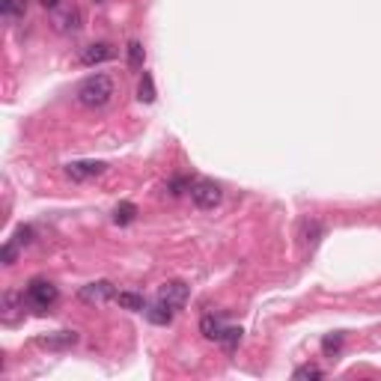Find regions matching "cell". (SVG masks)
Returning <instances> with one entry per match:
<instances>
[{
  "instance_id": "obj_1",
  "label": "cell",
  "mask_w": 381,
  "mask_h": 381,
  "mask_svg": "<svg viewBox=\"0 0 381 381\" xmlns=\"http://www.w3.org/2000/svg\"><path fill=\"white\" fill-rule=\"evenodd\" d=\"M113 93H117L113 80H110L108 75L98 72V75H90V78L80 80L78 90H75V98H78V105H80V108L98 110V108H108V105H110Z\"/></svg>"
},
{
  "instance_id": "obj_2",
  "label": "cell",
  "mask_w": 381,
  "mask_h": 381,
  "mask_svg": "<svg viewBox=\"0 0 381 381\" xmlns=\"http://www.w3.org/2000/svg\"><path fill=\"white\" fill-rule=\"evenodd\" d=\"M24 298H27V307L39 310V313H48V310H51V307L57 304L60 289L51 283V280H42V277H36V280H30V286H27Z\"/></svg>"
},
{
  "instance_id": "obj_3",
  "label": "cell",
  "mask_w": 381,
  "mask_h": 381,
  "mask_svg": "<svg viewBox=\"0 0 381 381\" xmlns=\"http://www.w3.org/2000/svg\"><path fill=\"white\" fill-rule=\"evenodd\" d=\"M191 200H194L197 209L209 212V209H218L221 206L224 191H221V185H214V182L200 179V182H194V185H191Z\"/></svg>"
},
{
  "instance_id": "obj_4",
  "label": "cell",
  "mask_w": 381,
  "mask_h": 381,
  "mask_svg": "<svg viewBox=\"0 0 381 381\" xmlns=\"http://www.w3.org/2000/svg\"><path fill=\"white\" fill-rule=\"evenodd\" d=\"M51 24L60 33H78L80 27H84V15H80V9L72 4V0H66L63 6H57L51 12Z\"/></svg>"
},
{
  "instance_id": "obj_5",
  "label": "cell",
  "mask_w": 381,
  "mask_h": 381,
  "mask_svg": "<svg viewBox=\"0 0 381 381\" xmlns=\"http://www.w3.org/2000/svg\"><path fill=\"white\" fill-rule=\"evenodd\" d=\"M188 295H191L188 283H182V280H167V283L158 289V301L173 307V310H182L188 304Z\"/></svg>"
},
{
  "instance_id": "obj_6",
  "label": "cell",
  "mask_w": 381,
  "mask_h": 381,
  "mask_svg": "<svg viewBox=\"0 0 381 381\" xmlns=\"http://www.w3.org/2000/svg\"><path fill=\"white\" fill-rule=\"evenodd\" d=\"M78 298L84 304H105V301H110V298H117V289H113L110 280H93V283L80 286Z\"/></svg>"
},
{
  "instance_id": "obj_7",
  "label": "cell",
  "mask_w": 381,
  "mask_h": 381,
  "mask_svg": "<svg viewBox=\"0 0 381 381\" xmlns=\"http://www.w3.org/2000/svg\"><path fill=\"white\" fill-rule=\"evenodd\" d=\"M108 170L105 161H72L66 164V176L75 179V182H87V179H95Z\"/></svg>"
},
{
  "instance_id": "obj_8",
  "label": "cell",
  "mask_w": 381,
  "mask_h": 381,
  "mask_svg": "<svg viewBox=\"0 0 381 381\" xmlns=\"http://www.w3.org/2000/svg\"><path fill=\"white\" fill-rule=\"evenodd\" d=\"M78 330H54V334H45L36 340V345H42V349L48 352H66L72 349V345H78Z\"/></svg>"
},
{
  "instance_id": "obj_9",
  "label": "cell",
  "mask_w": 381,
  "mask_h": 381,
  "mask_svg": "<svg viewBox=\"0 0 381 381\" xmlns=\"http://www.w3.org/2000/svg\"><path fill=\"white\" fill-rule=\"evenodd\" d=\"M24 304H27V298H24V292H15V289H9V292H4V301H0V307H4V322L6 325H15L21 316H24Z\"/></svg>"
},
{
  "instance_id": "obj_10",
  "label": "cell",
  "mask_w": 381,
  "mask_h": 381,
  "mask_svg": "<svg viewBox=\"0 0 381 381\" xmlns=\"http://www.w3.org/2000/svg\"><path fill=\"white\" fill-rule=\"evenodd\" d=\"M325 233H328V229H325L322 221H316V218H304V221H301V233H298V239H301V244L313 254V251H316V247L322 244Z\"/></svg>"
},
{
  "instance_id": "obj_11",
  "label": "cell",
  "mask_w": 381,
  "mask_h": 381,
  "mask_svg": "<svg viewBox=\"0 0 381 381\" xmlns=\"http://www.w3.org/2000/svg\"><path fill=\"white\" fill-rule=\"evenodd\" d=\"M117 57V51L108 45V42H95V45H87L84 51H80V63L84 66H98V63H108Z\"/></svg>"
},
{
  "instance_id": "obj_12",
  "label": "cell",
  "mask_w": 381,
  "mask_h": 381,
  "mask_svg": "<svg viewBox=\"0 0 381 381\" xmlns=\"http://www.w3.org/2000/svg\"><path fill=\"white\" fill-rule=\"evenodd\" d=\"M224 328H226V322H224L221 316H214V313H209V316L200 319V334H203L206 340H214V343H218L221 334H224Z\"/></svg>"
},
{
  "instance_id": "obj_13",
  "label": "cell",
  "mask_w": 381,
  "mask_h": 381,
  "mask_svg": "<svg viewBox=\"0 0 381 381\" xmlns=\"http://www.w3.org/2000/svg\"><path fill=\"white\" fill-rule=\"evenodd\" d=\"M122 310H131V313H146V298L137 295V292H117V298H113Z\"/></svg>"
},
{
  "instance_id": "obj_14",
  "label": "cell",
  "mask_w": 381,
  "mask_h": 381,
  "mask_svg": "<svg viewBox=\"0 0 381 381\" xmlns=\"http://www.w3.org/2000/svg\"><path fill=\"white\" fill-rule=\"evenodd\" d=\"M173 316H176V310L167 307V304H161V301H155L152 307H146V319L152 325H170Z\"/></svg>"
},
{
  "instance_id": "obj_15",
  "label": "cell",
  "mask_w": 381,
  "mask_h": 381,
  "mask_svg": "<svg viewBox=\"0 0 381 381\" xmlns=\"http://www.w3.org/2000/svg\"><path fill=\"white\" fill-rule=\"evenodd\" d=\"M0 12H4V19H6V21H12V19H24L27 0H0Z\"/></svg>"
},
{
  "instance_id": "obj_16",
  "label": "cell",
  "mask_w": 381,
  "mask_h": 381,
  "mask_svg": "<svg viewBox=\"0 0 381 381\" xmlns=\"http://www.w3.org/2000/svg\"><path fill=\"white\" fill-rule=\"evenodd\" d=\"M241 334H244V330L241 328H233V325H226L224 328V334H221V345H224V349H226V355H233L236 349H239V343H241Z\"/></svg>"
},
{
  "instance_id": "obj_17",
  "label": "cell",
  "mask_w": 381,
  "mask_h": 381,
  "mask_svg": "<svg viewBox=\"0 0 381 381\" xmlns=\"http://www.w3.org/2000/svg\"><path fill=\"white\" fill-rule=\"evenodd\" d=\"M135 218H137V206L135 203H120L117 209H113V224H120V226L131 224Z\"/></svg>"
},
{
  "instance_id": "obj_18",
  "label": "cell",
  "mask_w": 381,
  "mask_h": 381,
  "mask_svg": "<svg viewBox=\"0 0 381 381\" xmlns=\"http://www.w3.org/2000/svg\"><path fill=\"white\" fill-rule=\"evenodd\" d=\"M137 98H140V102H146V105L155 102V80H152V75H149V72H143V78H140Z\"/></svg>"
},
{
  "instance_id": "obj_19",
  "label": "cell",
  "mask_w": 381,
  "mask_h": 381,
  "mask_svg": "<svg viewBox=\"0 0 381 381\" xmlns=\"http://www.w3.org/2000/svg\"><path fill=\"white\" fill-rule=\"evenodd\" d=\"M143 57H146L143 45L140 42H128V66L131 69H143Z\"/></svg>"
},
{
  "instance_id": "obj_20",
  "label": "cell",
  "mask_w": 381,
  "mask_h": 381,
  "mask_svg": "<svg viewBox=\"0 0 381 381\" xmlns=\"http://www.w3.org/2000/svg\"><path fill=\"white\" fill-rule=\"evenodd\" d=\"M191 185H194L191 179H185V176H176V179H170V182H167V191H170V197H182L185 191H191Z\"/></svg>"
},
{
  "instance_id": "obj_21",
  "label": "cell",
  "mask_w": 381,
  "mask_h": 381,
  "mask_svg": "<svg viewBox=\"0 0 381 381\" xmlns=\"http://www.w3.org/2000/svg\"><path fill=\"white\" fill-rule=\"evenodd\" d=\"M292 378H295V381H304V378H325V370H319V367H313V363H307V367H298V370L292 372Z\"/></svg>"
},
{
  "instance_id": "obj_22",
  "label": "cell",
  "mask_w": 381,
  "mask_h": 381,
  "mask_svg": "<svg viewBox=\"0 0 381 381\" xmlns=\"http://www.w3.org/2000/svg\"><path fill=\"white\" fill-rule=\"evenodd\" d=\"M19 254H21V247L9 239V241L4 244V251H0V259H4V265H15V259H19Z\"/></svg>"
},
{
  "instance_id": "obj_23",
  "label": "cell",
  "mask_w": 381,
  "mask_h": 381,
  "mask_svg": "<svg viewBox=\"0 0 381 381\" xmlns=\"http://www.w3.org/2000/svg\"><path fill=\"white\" fill-rule=\"evenodd\" d=\"M340 349H343V334H328L322 340V352L325 355H337Z\"/></svg>"
},
{
  "instance_id": "obj_24",
  "label": "cell",
  "mask_w": 381,
  "mask_h": 381,
  "mask_svg": "<svg viewBox=\"0 0 381 381\" xmlns=\"http://www.w3.org/2000/svg\"><path fill=\"white\" fill-rule=\"evenodd\" d=\"M12 241L19 247H27L33 241V226H19V229H15V236H12Z\"/></svg>"
},
{
  "instance_id": "obj_25",
  "label": "cell",
  "mask_w": 381,
  "mask_h": 381,
  "mask_svg": "<svg viewBox=\"0 0 381 381\" xmlns=\"http://www.w3.org/2000/svg\"><path fill=\"white\" fill-rule=\"evenodd\" d=\"M39 4H42L48 12H54L57 6H63V4H66V0H39Z\"/></svg>"
},
{
  "instance_id": "obj_26",
  "label": "cell",
  "mask_w": 381,
  "mask_h": 381,
  "mask_svg": "<svg viewBox=\"0 0 381 381\" xmlns=\"http://www.w3.org/2000/svg\"><path fill=\"white\" fill-rule=\"evenodd\" d=\"M95 4H102V0H95Z\"/></svg>"
}]
</instances>
